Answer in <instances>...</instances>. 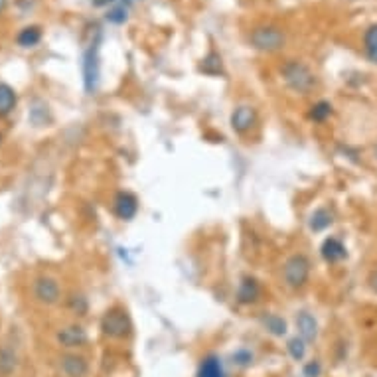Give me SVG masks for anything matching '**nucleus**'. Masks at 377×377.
<instances>
[{"mask_svg":"<svg viewBox=\"0 0 377 377\" xmlns=\"http://www.w3.org/2000/svg\"><path fill=\"white\" fill-rule=\"evenodd\" d=\"M281 76L285 79L286 87L299 95H308L316 87V78L310 71V67L297 60H288L281 67Z\"/></svg>","mask_w":377,"mask_h":377,"instance_id":"nucleus-1","label":"nucleus"},{"mask_svg":"<svg viewBox=\"0 0 377 377\" xmlns=\"http://www.w3.org/2000/svg\"><path fill=\"white\" fill-rule=\"evenodd\" d=\"M101 332L111 340H125L132 334V322L123 306H113L101 318Z\"/></svg>","mask_w":377,"mask_h":377,"instance_id":"nucleus-2","label":"nucleus"},{"mask_svg":"<svg viewBox=\"0 0 377 377\" xmlns=\"http://www.w3.org/2000/svg\"><path fill=\"white\" fill-rule=\"evenodd\" d=\"M283 279H285V285L292 290L306 286L310 279V259L302 253L290 255L283 267Z\"/></svg>","mask_w":377,"mask_h":377,"instance_id":"nucleus-3","label":"nucleus"},{"mask_svg":"<svg viewBox=\"0 0 377 377\" xmlns=\"http://www.w3.org/2000/svg\"><path fill=\"white\" fill-rule=\"evenodd\" d=\"M249 42L255 50L259 52H279L283 50L286 44V36L285 32L281 28L277 26H259L255 28L249 36Z\"/></svg>","mask_w":377,"mask_h":377,"instance_id":"nucleus-4","label":"nucleus"},{"mask_svg":"<svg viewBox=\"0 0 377 377\" xmlns=\"http://www.w3.org/2000/svg\"><path fill=\"white\" fill-rule=\"evenodd\" d=\"M99 76H101V69H99V40H95L89 46V50L83 55V85H85V91H97Z\"/></svg>","mask_w":377,"mask_h":377,"instance_id":"nucleus-5","label":"nucleus"},{"mask_svg":"<svg viewBox=\"0 0 377 377\" xmlns=\"http://www.w3.org/2000/svg\"><path fill=\"white\" fill-rule=\"evenodd\" d=\"M34 297L42 304H55L62 299V288L52 277H38L34 281Z\"/></svg>","mask_w":377,"mask_h":377,"instance_id":"nucleus-6","label":"nucleus"},{"mask_svg":"<svg viewBox=\"0 0 377 377\" xmlns=\"http://www.w3.org/2000/svg\"><path fill=\"white\" fill-rule=\"evenodd\" d=\"M229 123H231V129L237 134H245V132H249L257 125V111L251 105H239L231 113Z\"/></svg>","mask_w":377,"mask_h":377,"instance_id":"nucleus-7","label":"nucleus"},{"mask_svg":"<svg viewBox=\"0 0 377 377\" xmlns=\"http://www.w3.org/2000/svg\"><path fill=\"white\" fill-rule=\"evenodd\" d=\"M113 211H115V216H117L119 220H132L137 216V211H139V200H137V195L130 194V192H125V190L117 192L115 200H113Z\"/></svg>","mask_w":377,"mask_h":377,"instance_id":"nucleus-8","label":"nucleus"},{"mask_svg":"<svg viewBox=\"0 0 377 377\" xmlns=\"http://www.w3.org/2000/svg\"><path fill=\"white\" fill-rule=\"evenodd\" d=\"M60 367L65 377H87L89 376V364L83 356L78 353H64L60 360Z\"/></svg>","mask_w":377,"mask_h":377,"instance_id":"nucleus-9","label":"nucleus"},{"mask_svg":"<svg viewBox=\"0 0 377 377\" xmlns=\"http://www.w3.org/2000/svg\"><path fill=\"white\" fill-rule=\"evenodd\" d=\"M87 332L78 324H71L64 328V330H60L58 332V342L67 348V350H71V348H83L85 344H87Z\"/></svg>","mask_w":377,"mask_h":377,"instance_id":"nucleus-10","label":"nucleus"},{"mask_svg":"<svg viewBox=\"0 0 377 377\" xmlns=\"http://www.w3.org/2000/svg\"><path fill=\"white\" fill-rule=\"evenodd\" d=\"M320 255H322V259L326 263L334 265V263H340V261H344L348 257V249H346V245L340 241L338 237H328V239H324L322 247H320Z\"/></svg>","mask_w":377,"mask_h":377,"instance_id":"nucleus-11","label":"nucleus"},{"mask_svg":"<svg viewBox=\"0 0 377 377\" xmlns=\"http://www.w3.org/2000/svg\"><path fill=\"white\" fill-rule=\"evenodd\" d=\"M261 297V285L257 279L253 277H245L239 288H237V302L239 304H255Z\"/></svg>","mask_w":377,"mask_h":377,"instance_id":"nucleus-12","label":"nucleus"},{"mask_svg":"<svg viewBox=\"0 0 377 377\" xmlns=\"http://www.w3.org/2000/svg\"><path fill=\"white\" fill-rule=\"evenodd\" d=\"M297 330H299L300 338L304 340L306 344L314 342L318 338V320L310 313L302 310V313L297 314Z\"/></svg>","mask_w":377,"mask_h":377,"instance_id":"nucleus-13","label":"nucleus"},{"mask_svg":"<svg viewBox=\"0 0 377 377\" xmlns=\"http://www.w3.org/2000/svg\"><path fill=\"white\" fill-rule=\"evenodd\" d=\"M195 377H225V369H223L220 356H216V353L206 356L198 365Z\"/></svg>","mask_w":377,"mask_h":377,"instance_id":"nucleus-14","label":"nucleus"},{"mask_svg":"<svg viewBox=\"0 0 377 377\" xmlns=\"http://www.w3.org/2000/svg\"><path fill=\"white\" fill-rule=\"evenodd\" d=\"M334 223V216L328 208H318L314 209L310 213V220H308V227L314 234H320V231H326L330 225Z\"/></svg>","mask_w":377,"mask_h":377,"instance_id":"nucleus-15","label":"nucleus"},{"mask_svg":"<svg viewBox=\"0 0 377 377\" xmlns=\"http://www.w3.org/2000/svg\"><path fill=\"white\" fill-rule=\"evenodd\" d=\"M261 324H263V328H265L271 336L283 338L286 334V320L283 316H279V314L265 313L261 316Z\"/></svg>","mask_w":377,"mask_h":377,"instance_id":"nucleus-16","label":"nucleus"},{"mask_svg":"<svg viewBox=\"0 0 377 377\" xmlns=\"http://www.w3.org/2000/svg\"><path fill=\"white\" fill-rule=\"evenodd\" d=\"M18 95L8 83H0V117H8L16 109Z\"/></svg>","mask_w":377,"mask_h":377,"instance_id":"nucleus-17","label":"nucleus"},{"mask_svg":"<svg viewBox=\"0 0 377 377\" xmlns=\"http://www.w3.org/2000/svg\"><path fill=\"white\" fill-rule=\"evenodd\" d=\"M40 40H42V28L40 26L22 28L16 36V42L20 48H34L40 44Z\"/></svg>","mask_w":377,"mask_h":377,"instance_id":"nucleus-18","label":"nucleus"},{"mask_svg":"<svg viewBox=\"0 0 377 377\" xmlns=\"http://www.w3.org/2000/svg\"><path fill=\"white\" fill-rule=\"evenodd\" d=\"M200 71H204L206 76H223V62L218 52H209L202 64H200Z\"/></svg>","mask_w":377,"mask_h":377,"instance_id":"nucleus-19","label":"nucleus"},{"mask_svg":"<svg viewBox=\"0 0 377 377\" xmlns=\"http://www.w3.org/2000/svg\"><path fill=\"white\" fill-rule=\"evenodd\" d=\"M364 50L365 55H367V60L377 64V24H371V26L365 30Z\"/></svg>","mask_w":377,"mask_h":377,"instance_id":"nucleus-20","label":"nucleus"},{"mask_svg":"<svg viewBox=\"0 0 377 377\" xmlns=\"http://www.w3.org/2000/svg\"><path fill=\"white\" fill-rule=\"evenodd\" d=\"M332 113H334L332 103H328V101H318V103H314L313 107H310V115H308V117L313 119L314 123H326L328 119L332 117Z\"/></svg>","mask_w":377,"mask_h":377,"instance_id":"nucleus-21","label":"nucleus"},{"mask_svg":"<svg viewBox=\"0 0 377 377\" xmlns=\"http://www.w3.org/2000/svg\"><path fill=\"white\" fill-rule=\"evenodd\" d=\"M286 350H288V356H290L295 362H302L304 356H306V342L300 338V336H295V338L288 340Z\"/></svg>","mask_w":377,"mask_h":377,"instance_id":"nucleus-22","label":"nucleus"},{"mask_svg":"<svg viewBox=\"0 0 377 377\" xmlns=\"http://www.w3.org/2000/svg\"><path fill=\"white\" fill-rule=\"evenodd\" d=\"M67 306H69L71 313L78 314V316H85L87 310H89V302H87V299L83 295H71L67 299Z\"/></svg>","mask_w":377,"mask_h":377,"instance_id":"nucleus-23","label":"nucleus"},{"mask_svg":"<svg viewBox=\"0 0 377 377\" xmlns=\"http://www.w3.org/2000/svg\"><path fill=\"white\" fill-rule=\"evenodd\" d=\"M129 10L127 6H123V4H115L109 12H107V20L111 22V24H125L127 20H129Z\"/></svg>","mask_w":377,"mask_h":377,"instance_id":"nucleus-24","label":"nucleus"},{"mask_svg":"<svg viewBox=\"0 0 377 377\" xmlns=\"http://www.w3.org/2000/svg\"><path fill=\"white\" fill-rule=\"evenodd\" d=\"M231 360H234V364L239 365V367H247V365L253 364V353H251L247 348H239L237 351H234Z\"/></svg>","mask_w":377,"mask_h":377,"instance_id":"nucleus-25","label":"nucleus"},{"mask_svg":"<svg viewBox=\"0 0 377 377\" xmlns=\"http://www.w3.org/2000/svg\"><path fill=\"white\" fill-rule=\"evenodd\" d=\"M4 365H8V369H10V371L14 369V365H16V358H14L12 351H8V350L0 351V371H2V374L6 371V367H4Z\"/></svg>","mask_w":377,"mask_h":377,"instance_id":"nucleus-26","label":"nucleus"},{"mask_svg":"<svg viewBox=\"0 0 377 377\" xmlns=\"http://www.w3.org/2000/svg\"><path fill=\"white\" fill-rule=\"evenodd\" d=\"M320 374H322V367H320V362H316V360L308 362L302 367V376L304 377H320Z\"/></svg>","mask_w":377,"mask_h":377,"instance_id":"nucleus-27","label":"nucleus"},{"mask_svg":"<svg viewBox=\"0 0 377 377\" xmlns=\"http://www.w3.org/2000/svg\"><path fill=\"white\" fill-rule=\"evenodd\" d=\"M367 285H369V288L377 295V269H374V271L369 273V277H367Z\"/></svg>","mask_w":377,"mask_h":377,"instance_id":"nucleus-28","label":"nucleus"},{"mask_svg":"<svg viewBox=\"0 0 377 377\" xmlns=\"http://www.w3.org/2000/svg\"><path fill=\"white\" fill-rule=\"evenodd\" d=\"M119 0H91V4L93 6H97V8H103V6H109V4H117Z\"/></svg>","mask_w":377,"mask_h":377,"instance_id":"nucleus-29","label":"nucleus"},{"mask_svg":"<svg viewBox=\"0 0 377 377\" xmlns=\"http://www.w3.org/2000/svg\"><path fill=\"white\" fill-rule=\"evenodd\" d=\"M4 6H6V2H4V0H0V10H4Z\"/></svg>","mask_w":377,"mask_h":377,"instance_id":"nucleus-30","label":"nucleus"}]
</instances>
